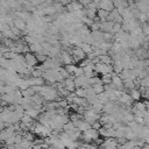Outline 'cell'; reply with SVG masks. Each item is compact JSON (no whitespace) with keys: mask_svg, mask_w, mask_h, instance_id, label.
<instances>
[{"mask_svg":"<svg viewBox=\"0 0 149 149\" xmlns=\"http://www.w3.org/2000/svg\"><path fill=\"white\" fill-rule=\"evenodd\" d=\"M84 119L87 121V122H90L91 125L93 123V122H95V121H98L99 119H100V113L99 112H97L95 109H93L92 107H91V105L87 107V108H85V112H84Z\"/></svg>","mask_w":149,"mask_h":149,"instance_id":"1","label":"cell"},{"mask_svg":"<svg viewBox=\"0 0 149 149\" xmlns=\"http://www.w3.org/2000/svg\"><path fill=\"white\" fill-rule=\"evenodd\" d=\"M71 55H72V59H73V63H80L83 59L86 58V54L84 52V50L80 48V47H74L72 48L71 50Z\"/></svg>","mask_w":149,"mask_h":149,"instance_id":"2","label":"cell"},{"mask_svg":"<svg viewBox=\"0 0 149 149\" xmlns=\"http://www.w3.org/2000/svg\"><path fill=\"white\" fill-rule=\"evenodd\" d=\"M94 71L97 73L100 74H105V73H112L113 72V66L112 64H104L101 62L94 64Z\"/></svg>","mask_w":149,"mask_h":149,"instance_id":"3","label":"cell"},{"mask_svg":"<svg viewBox=\"0 0 149 149\" xmlns=\"http://www.w3.org/2000/svg\"><path fill=\"white\" fill-rule=\"evenodd\" d=\"M118 101H119L122 106L132 107V102H133L134 100H133V98L130 97L129 93H127L126 91H122V92H121V95H120L119 99H118Z\"/></svg>","mask_w":149,"mask_h":149,"instance_id":"4","label":"cell"},{"mask_svg":"<svg viewBox=\"0 0 149 149\" xmlns=\"http://www.w3.org/2000/svg\"><path fill=\"white\" fill-rule=\"evenodd\" d=\"M83 7H84V6H83L78 0H72L71 2H69V3L66 5V9H68V12H70V13L79 12V10L84 9Z\"/></svg>","mask_w":149,"mask_h":149,"instance_id":"5","label":"cell"},{"mask_svg":"<svg viewBox=\"0 0 149 149\" xmlns=\"http://www.w3.org/2000/svg\"><path fill=\"white\" fill-rule=\"evenodd\" d=\"M73 125L81 132V133H84V132H86V130H88L91 127H92V125L90 123V122H87L85 119H79V120H77V121H74L73 122Z\"/></svg>","mask_w":149,"mask_h":149,"instance_id":"6","label":"cell"},{"mask_svg":"<svg viewBox=\"0 0 149 149\" xmlns=\"http://www.w3.org/2000/svg\"><path fill=\"white\" fill-rule=\"evenodd\" d=\"M24 59H26L27 65L33 66V68H36V64L38 63L37 58H36V55L34 52H31V51H28V52L24 54Z\"/></svg>","mask_w":149,"mask_h":149,"instance_id":"7","label":"cell"},{"mask_svg":"<svg viewBox=\"0 0 149 149\" xmlns=\"http://www.w3.org/2000/svg\"><path fill=\"white\" fill-rule=\"evenodd\" d=\"M112 84L115 85L116 90H120V91H123V79L115 72H112Z\"/></svg>","mask_w":149,"mask_h":149,"instance_id":"8","label":"cell"},{"mask_svg":"<svg viewBox=\"0 0 149 149\" xmlns=\"http://www.w3.org/2000/svg\"><path fill=\"white\" fill-rule=\"evenodd\" d=\"M99 134H100L101 137H105V139H107V137H115V129L113 127H111V128L101 127L99 129Z\"/></svg>","mask_w":149,"mask_h":149,"instance_id":"9","label":"cell"},{"mask_svg":"<svg viewBox=\"0 0 149 149\" xmlns=\"http://www.w3.org/2000/svg\"><path fill=\"white\" fill-rule=\"evenodd\" d=\"M100 26V30L104 31V33H112L113 34V26H114V22L113 21H100L99 23Z\"/></svg>","mask_w":149,"mask_h":149,"instance_id":"10","label":"cell"},{"mask_svg":"<svg viewBox=\"0 0 149 149\" xmlns=\"http://www.w3.org/2000/svg\"><path fill=\"white\" fill-rule=\"evenodd\" d=\"M62 83H63L64 87H65L68 91H70V92H74V90H76V85H74V77H73V76H71V77H69V78H65Z\"/></svg>","mask_w":149,"mask_h":149,"instance_id":"11","label":"cell"},{"mask_svg":"<svg viewBox=\"0 0 149 149\" xmlns=\"http://www.w3.org/2000/svg\"><path fill=\"white\" fill-rule=\"evenodd\" d=\"M59 59H61V62H62V64H63V65H68V64L73 63L72 55H71V54H69L68 51H62ZM73 64H74V63H73Z\"/></svg>","mask_w":149,"mask_h":149,"instance_id":"12","label":"cell"},{"mask_svg":"<svg viewBox=\"0 0 149 149\" xmlns=\"http://www.w3.org/2000/svg\"><path fill=\"white\" fill-rule=\"evenodd\" d=\"M98 8L111 12V10L114 8V3H113L112 0H100V2H99V5H98Z\"/></svg>","mask_w":149,"mask_h":149,"instance_id":"13","label":"cell"},{"mask_svg":"<svg viewBox=\"0 0 149 149\" xmlns=\"http://www.w3.org/2000/svg\"><path fill=\"white\" fill-rule=\"evenodd\" d=\"M146 109H148L146 101H139V100H137V101L134 104V106L132 107V112H133V113H135V112H143V111H146Z\"/></svg>","mask_w":149,"mask_h":149,"instance_id":"14","label":"cell"},{"mask_svg":"<svg viewBox=\"0 0 149 149\" xmlns=\"http://www.w3.org/2000/svg\"><path fill=\"white\" fill-rule=\"evenodd\" d=\"M44 78L43 77H31L29 78V83L30 86H42L44 85Z\"/></svg>","mask_w":149,"mask_h":149,"instance_id":"15","label":"cell"},{"mask_svg":"<svg viewBox=\"0 0 149 149\" xmlns=\"http://www.w3.org/2000/svg\"><path fill=\"white\" fill-rule=\"evenodd\" d=\"M73 102H74L76 105L81 106V107H85V108H87V107L90 106L87 99H86V98H83V97H77V95H76L74 99H73Z\"/></svg>","mask_w":149,"mask_h":149,"instance_id":"16","label":"cell"},{"mask_svg":"<svg viewBox=\"0 0 149 149\" xmlns=\"http://www.w3.org/2000/svg\"><path fill=\"white\" fill-rule=\"evenodd\" d=\"M93 38L95 42H99V43H102L105 42V37H104V31L101 30H94V31H91Z\"/></svg>","mask_w":149,"mask_h":149,"instance_id":"17","label":"cell"},{"mask_svg":"<svg viewBox=\"0 0 149 149\" xmlns=\"http://www.w3.org/2000/svg\"><path fill=\"white\" fill-rule=\"evenodd\" d=\"M40 113H41V111H40V109H37V108H35V107H30V108L24 109V114H27V115L31 116L33 119H37V118H38V115H40Z\"/></svg>","mask_w":149,"mask_h":149,"instance_id":"18","label":"cell"},{"mask_svg":"<svg viewBox=\"0 0 149 149\" xmlns=\"http://www.w3.org/2000/svg\"><path fill=\"white\" fill-rule=\"evenodd\" d=\"M13 26H15L16 28H19V29H21L22 31L26 29V27H27V23L21 19V17H14V21H13Z\"/></svg>","mask_w":149,"mask_h":149,"instance_id":"19","label":"cell"},{"mask_svg":"<svg viewBox=\"0 0 149 149\" xmlns=\"http://www.w3.org/2000/svg\"><path fill=\"white\" fill-rule=\"evenodd\" d=\"M112 1L114 3V8H116V9H122V8L129 7L128 0H112Z\"/></svg>","mask_w":149,"mask_h":149,"instance_id":"20","label":"cell"},{"mask_svg":"<svg viewBox=\"0 0 149 149\" xmlns=\"http://www.w3.org/2000/svg\"><path fill=\"white\" fill-rule=\"evenodd\" d=\"M29 50L34 54H40V52H43V47H42V43H33V44H29Z\"/></svg>","mask_w":149,"mask_h":149,"instance_id":"21","label":"cell"},{"mask_svg":"<svg viewBox=\"0 0 149 149\" xmlns=\"http://www.w3.org/2000/svg\"><path fill=\"white\" fill-rule=\"evenodd\" d=\"M108 14H109V12H108V10H105V9H100V8H98V10H97V19H98L99 21H106V19H107Z\"/></svg>","mask_w":149,"mask_h":149,"instance_id":"22","label":"cell"},{"mask_svg":"<svg viewBox=\"0 0 149 149\" xmlns=\"http://www.w3.org/2000/svg\"><path fill=\"white\" fill-rule=\"evenodd\" d=\"M129 94H130V97L133 98L134 101H137V100H140V99L142 98L141 91H140L139 88H133V90H130V91H129Z\"/></svg>","mask_w":149,"mask_h":149,"instance_id":"23","label":"cell"},{"mask_svg":"<svg viewBox=\"0 0 149 149\" xmlns=\"http://www.w3.org/2000/svg\"><path fill=\"white\" fill-rule=\"evenodd\" d=\"M113 66V72L120 74L122 71H123V65H122V62H113L112 64Z\"/></svg>","mask_w":149,"mask_h":149,"instance_id":"24","label":"cell"},{"mask_svg":"<svg viewBox=\"0 0 149 149\" xmlns=\"http://www.w3.org/2000/svg\"><path fill=\"white\" fill-rule=\"evenodd\" d=\"M78 47H80V48L84 50V52H85L86 55H88V54H91V52L93 51L92 45H91V44H88V43H86V42H81Z\"/></svg>","mask_w":149,"mask_h":149,"instance_id":"25","label":"cell"},{"mask_svg":"<svg viewBox=\"0 0 149 149\" xmlns=\"http://www.w3.org/2000/svg\"><path fill=\"white\" fill-rule=\"evenodd\" d=\"M99 58H100V62L104 64H113V59H112V56L109 54L101 55V56H99Z\"/></svg>","mask_w":149,"mask_h":149,"instance_id":"26","label":"cell"},{"mask_svg":"<svg viewBox=\"0 0 149 149\" xmlns=\"http://www.w3.org/2000/svg\"><path fill=\"white\" fill-rule=\"evenodd\" d=\"M36 92H35V90H34V87L33 86H29L28 88H26V90H23L22 91V97H27V98H31L34 94H35Z\"/></svg>","mask_w":149,"mask_h":149,"instance_id":"27","label":"cell"},{"mask_svg":"<svg viewBox=\"0 0 149 149\" xmlns=\"http://www.w3.org/2000/svg\"><path fill=\"white\" fill-rule=\"evenodd\" d=\"M74 93H76V95H77V97L86 98V95H87V90H86V88H84V87H77V88L74 90Z\"/></svg>","mask_w":149,"mask_h":149,"instance_id":"28","label":"cell"},{"mask_svg":"<svg viewBox=\"0 0 149 149\" xmlns=\"http://www.w3.org/2000/svg\"><path fill=\"white\" fill-rule=\"evenodd\" d=\"M101 81L104 85L106 84H111L112 83V73H105L101 76Z\"/></svg>","mask_w":149,"mask_h":149,"instance_id":"29","label":"cell"},{"mask_svg":"<svg viewBox=\"0 0 149 149\" xmlns=\"http://www.w3.org/2000/svg\"><path fill=\"white\" fill-rule=\"evenodd\" d=\"M98 95V99L102 102V104H106V102H108L109 101V97L107 95V93L104 91V92H101V93H99V94H97Z\"/></svg>","mask_w":149,"mask_h":149,"instance_id":"30","label":"cell"},{"mask_svg":"<svg viewBox=\"0 0 149 149\" xmlns=\"http://www.w3.org/2000/svg\"><path fill=\"white\" fill-rule=\"evenodd\" d=\"M64 68L66 69V71L70 73V74H73L74 73V71H76V69L78 68L76 64H73V63H71V64H68V65H64Z\"/></svg>","mask_w":149,"mask_h":149,"instance_id":"31","label":"cell"},{"mask_svg":"<svg viewBox=\"0 0 149 149\" xmlns=\"http://www.w3.org/2000/svg\"><path fill=\"white\" fill-rule=\"evenodd\" d=\"M92 87H93V90H94V92L97 94H99V93H101V92L105 91L104 84H94V85H92Z\"/></svg>","mask_w":149,"mask_h":149,"instance_id":"32","label":"cell"},{"mask_svg":"<svg viewBox=\"0 0 149 149\" xmlns=\"http://www.w3.org/2000/svg\"><path fill=\"white\" fill-rule=\"evenodd\" d=\"M36 55V58H37V62L38 63H43V62H45L47 59H48V55H45V54H43V52H40V54H35Z\"/></svg>","mask_w":149,"mask_h":149,"instance_id":"33","label":"cell"},{"mask_svg":"<svg viewBox=\"0 0 149 149\" xmlns=\"http://www.w3.org/2000/svg\"><path fill=\"white\" fill-rule=\"evenodd\" d=\"M15 142H16V134H14V135H12L10 137H8V139L5 141V144H6V146H8V144H15Z\"/></svg>","mask_w":149,"mask_h":149,"instance_id":"34","label":"cell"},{"mask_svg":"<svg viewBox=\"0 0 149 149\" xmlns=\"http://www.w3.org/2000/svg\"><path fill=\"white\" fill-rule=\"evenodd\" d=\"M140 80V85L143 87H149V76L144 77L143 79H139Z\"/></svg>","mask_w":149,"mask_h":149,"instance_id":"35","label":"cell"},{"mask_svg":"<svg viewBox=\"0 0 149 149\" xmlns=\"http://www.w3.org/2000/svg\"><path fill=\"white\" fill-rule=\"evenodd\" d=\"M74 77H80V76H83L84 74V68H81V66H78L77 69H76V71H74Z\"/></svg>","mask_w":149,"mask_h":149,"instance_id":"36","label":"cell"},{"mask_svg":"<svg viewBox=\"0 0 149 149\" xmlns=\"http://www.w3.org/2000/svg\"><path fill=\"white\" fill-rule=\"evenodd\" d=\"M121 29H122L121 23H114V26H113V34H116V33L120 31Z\"/></svg>","mask_w":149,"mask_h":149,"instance_id":"37","label":"cell"},{"mask_svg":"<svg viewBox=\"0 0 149 149\" xmlns=\"http://www.w3.org/2000/svg\"><path fill=\"white\" fill-rule=\"evenodd\" d=\"M101 127H102V125H101V122H100L99 120L92 123V128H94V129H98V130H99V129H100Z\"/></svg>","mask_w":149,"mask_h":149,"instance_id":"38","label":"cell"},{"mask_svg":"<svg viewBox=\"0 0 149 149\" xmlns=\"http://www.w3.org/2000/svg\"><path fill=\"white\" fill-rule=\"evenodd\" d=\"M93 142H94V143H95V144H97L98 147H100V146L102 144V142H104V140H102V139H100V137H98V139H95V140H94Z\"/></svg>","mask_w":149,"mask_h":149,"instance_id":"39","label":"cell"},{"mask_svg":"<svg viewBox=\"0 0 149 149\" xmlns=\"http://www.w3.org/2000/svg\"><path fill=\"white\" fill-rule=\"evenodd\" d=\"M91 2H93L94 5H97V6H98V5H99V2H100V0H91Z\"/></svg>","mask_w":149,"mask_h":149,"instance_id":"40","label":"cell"},{"mask_svg":"<svg viewBox=\"0 0 149 149\" xmlns=\"http://www.w3.org/2000/svg\"><path fill=\"white\" fill-rule=\"evenodd\" d=\"M0 149H9V148H8V147H7V146H5V147H1V148H0Z\"/></svg>","mask_w":149,"mask_h":149,"instance_id":"41","label":"cell"},{"mask_svg":"<svg viewBox=\"0 0 149 149\" xmlns=\"http://www.w3.org/2000/svg\"><path fill=\"white\" fill-rule=\"evenodd\" d=\"M97 149H104V148H102V147H98Z\"/></svg>","mask_w":149,"mask_h":149,"instance_id":"42","label":"cell"},{"mask_svg":"<svg viewBox=\"0 0 149 149\" xmlns=\"http://www.w3.org/2000/svg\"><path fill=\"white\" fill-rule=\"evenodd\" d=\"M68 149H78V148H68Z\"/></svg>","mask_w":149,"mask_h":149,"instance_id":"43","label":"cell"},{"mask_svg":"<svg viewBox=\"0 0 149 149\" xmlns=\"http://www.w3.org/2000/svg\"><path fill=\"white\" fill-rule=\"evenodd\" d=\"M0 47H1V44H0Z\"/></svg>","mask_w":149,"mask_h":149,"instance_id":"44","label":"cell"},{"mask_svg":"<svg viewBox=\"0 0 149 149\" xmlns=\"http://www.w3.org/2000/svg\"><path fill=\"white\" fill-rule=\"evenodd\" d=\"M141 149H142V148H141Z\"/></svg>","mask_w":149,"mask_h":149,"instance_id":"45","label":"cell"}]
</instances>
